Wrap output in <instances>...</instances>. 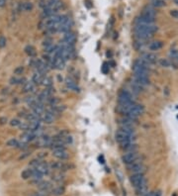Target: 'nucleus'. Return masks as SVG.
<instances>
[{
	"mask_svg": "<svg viewBox=\"0 0 178 196\" xmlns=\"http://www.w3.org/2000/svg\"><path fill=\"white\" fill-rule=\"evenodd\" d=\"M137 21L144 22V23H153L155 21V10L153 6H146L144 9L141 17L137 19Z\"/></svg>",
	"mask_w": 178,
	"mask_h": 196,
	"instance_id": "1",
	"label": "nucleus"
},
{
	"mask_svg": "<svg viewBox=\"0 0 178 196\" xmlns=\"http://www.w3.org/2000/svg\"><path fill=\"white\" fill-rule=\"evenodd\" d=\"M73 25L72 19L67 15H62L61 23L57 26V32H61V33H66L71 31V27Z\"/></svg>",
	"mask_w": 178,
	"mask_h": 196,
	"instance_id": "2",
	"label": "nucleus"
},
{
	"mask_svg": "<svg viewBox=\"0 0 178 196\" xmlns=\"http://www.w3.org/2000/svg\"><path fill=\"white\" fill-rule=\"evenodd\" d=\"M130 182L135 188L139 187V186L146 184V179L145 177V174L143 173H134L130 176Z\"/></svg>",
	"mask_w": 178,
	"mask_h": 196,
	"instance_id": "3",
	"label": "nucleus"
},
{
	"mask_svg": "<svg viewBox=\"0 0 178 196\" xmlns=\"http://www.w3.org/2000/svg\"><path fill=\"white\" fill-rule=\"evenodd\" d=\"M145 112V107L141 104H136L135 103L132 108L130 109V111L126 114V116H130L132 118H135V119H138L141 115L144 114Z\"/></svg>",
	"mask_w": 178,
	"mask_h": 196,
	"instance_id": "4",
	"label": "nucleus"
},
{
	"mask_svg": "<svg viewBox=\"0 0 178 196\" xmlns=\"http://www.w3.org/2000/svg\"><path fill=\"white\" fill-rule=\"evenodd\" d=\"M139 159V154L136 151L133 152H126L122 156V161L125 164L129 166V164L135 163Z\"/></svg>",
	"mask_w": 178,
	"mask_h": 196,
	"instance_id": "5",
	"label": "nucleus"
},
{
	"mask_svg": "<svg viewBox=\"0 0 178 196\" xmlns=\"http://www.w3.org/2000/svg\"><path fill=\"white\" fill-rule=\"evenodd\" d=\"M128 170L131 171L132 173H143L145 174L146 172V166H144V163L141 161H135V163L129 164L128 166Z\"/></svg>",
	"mask_w": 178,
	"mask_h": 196,
	"instance_id": "6",
	"label": "nucleus"
},
{
	"mask_svg": "<svg viewBox=\"0 0 178 196\" xmlns=\"http://www.w3.org/2000/svg\"><path fill=\"white\" fill-rule=\"evenodd\" d=\"M52 156H54L55 158H57V159H59V161H66V159L69 158V154L66 150V148L54 150V151H52Z\"/></svg>",
	"mask_w": 178,
	"mask_h": 196,
	"instance_id": "7",
	"label": "nucleus"
},
{
	"mask_svg": "<svg viewBox=\"0 0 178 196\" xmlns=\"http://www.w3.org/2000/svg\"><path fill=\"white\" fill-rule=\"evenodd\" d=\"M52 138H50L48 135H43L42 137H40L37 139L36 145H37L38 147H41V148H45V147L50 148V145H52Z\"/></svg>",
	"mask_w": 178,
	"mask_h": 196,
	"instance_id": "8",
	"label": "nucleus"
},
{
	"mask_svg": "<svg viewBox=\"0 0 178 196\" xmlns=\"http://www.w3.org/2000/svg\"><path fill=\"white\" fill-rule=\"evenodd\" d=\"M55 119H56V114L52 113L49 110H46L44 114L41 116V120L46 124H52L55 122Z\"/></svg>",
	"mask_w": 178,
	"mask_h": 196,
	"instance_id": "9",
	"label": "nucleus"
},
{
	"mask_svg": "<svg viewBox=\"0 0 178 196\" xmlns=\"http://www.w3.org/2000/svg\"><path fill=\"white\" fill-rule=\"evenodd\" d=\"M62 6L61 0H49L45 5L44 9H54L59 11V9Z\"/></svg>",
	"mask_w": 178,
	"mask_h": 196,
	"instance_id": "10",
	"label": "nucleus"
},
{
	"mask_svg": "<svg viewBox=\"0 0 178 196\" xmlns=\"http://www.w3.org/2000/svg\"><path fill=\"white\" fill-rule=\"evenodd\" d=\"M141 59L143 60L144 62H146L148 65L153 64L157 62V57H156V55L152 54V53H146V54L141 55Z\"/></svg>",
	"mask_w": 178,
	"mask_h": 196,
	"instance_id": "11",
	"label": "nucleus"
},
{
	"mask_svg": "<svg viewBox=\"0 0 178 196\" xmlns=\"http://www.w3.org/2000/svg\"><path fill=\"white\" fill-rule=\"evenodd\" d=\"M66 66V60H62L61 57H54V62H52V69H59V71H61V69H64Z\"/></svg>",
	"mask_w": 178,
	"mask_h": 196,
	"instance_id": "12",
	"label": "nucleus"
},
{
	"mask_svg": "<svg viewBox=\"0 0 178 196\" xmlns=\"http://www.w3.org/2000/svg\"><path fill=\"white\" fill-rule=\"evenodd\" d=\"M66 43L69 44V45H74L76 42V35L74 34L73 32H71V31H69V32H66L64 33L63 35V40Z\"/></svg>",
	"mask_w": 178,
	"mask_h": 196,
	"instance_id": "13",
	"label": "nucleus"
},
{
	"mask_svg": "<svg viewBox=\"0 0 178 196\" xmlns=\"http://www.w3.org/2000/svg\"><path fill=\"white\" fill-rule=\"evenodd\" d=\"M50 169H55V170L57 171H63L67 169L68 168V166H67L66 163H64L63 161H56V163H52L50 164Z\"/></svg>",
	"mask_w": 178,
	"mask_h": 196,
	"instance_id": "14",
	"label": "nucleus"
},
{
	"mask_svg": "<svg viewBox=\"0 0 178 196\" xmlns=\"http://www.w3.org/2000/svg\"><path fill=\"white\" fill-rule=\"evenodd\" d=\"M66 85L69 90L75 91V92H78L79 91V87L77 85V83H76L75 80H73L71 77H67L66 79Z\"/></svg>",
	"mask_w": 178,
	"mask_h": 196,
	"instance_id": "15",
	"label": "nucleus"
},
{
	"mask_svg": "<svg viewBox=\"0 0 178 196\" xmlns=\"http://www.w3.org/2000/svg\"><path fill=\"white\" fill-rule=\"evenodd\" d=\"M38 171H40L42 174H49L50 172V164L46 163H43V161H41V163L38 164L37 168H36Z\"/></svg>",
	"mask_w": 178,
	"mask_h": 196,
	"instance_id": "16",
	"label": "nucleus"
},
{
	"mask_svg": "<svg viewBox=\"0 0 178 196\" xmlns=\"http://www.w3.org/2000/svg\"><path fill=\"white\" fill-rule=\"evenodd\" d=\"M162 47H163V43L161 41H153V42H150V45H148V49L152 51V52L159 51Z\"/></svg>",
	"mask_w": 178,
	"mask_h": 196,
	"instance_id": "17",
	"label": "nucleus"
},
{
	"mask_svg": "<svg viewBox=\"0 0 178 196\" xmlns=\"http://www.w3.org/2000/svg\"><path fill=\"white\" fill-rule=\"evenodd\" d=\"M44 77H45V76H44V74L36 71L35 72H34L33 76H32V81L36 84V85H37V84H42Z\"/></svg>",
	"mask_w": 178,
	"mask_h": 196,
	"instance_id": "18",
	"label": "nucleus"
},
{
	"mask_svg": "<svg viewBox=\"0 0 178 196\" xmlns=\"http://www.w3.org/2000/svg\"><path fill=\"white\" fill-rule=\"evenodd\" d=\"M35 85H36V84L34 83L32 80H31V81H26L25 83H24V86H23V91L25 93L33 92V91L35 90Z\"/></svg>",
	"mask_w": 178,
	"mask_h": 196,
	"instance_id": "19",
	"label": "nucleus"
},
{
	"mask_svg": "<svg viewBox=\"0 0 178 196\" xmlns=\"http://www.w3.org/2000/svg\"><path fill=\"white\" fill-rule=\"evenodd\" d=\"M54 195L56 196H61L64 193V187L63 186H61V184H57V185H54L52 186V192Z\"/></svg>",
	"mask_w": 178,
	"mask_h": 196,
	"instance_id": "20",
	"label": "nucleus"
},
{
	"mask_svg": "<svg viewBox=\"0 0 178 196\" xmlns=\"http://www.w3.org/2000/svg\"><path fill=\"white\" fill-rule=\"evenodd\" d=\"M33 3H31V2H23L22 4H20V10L22 11H31L33 9Z\"/></svg>",
	"mask_w": 178,
	"mask_h": 196,
	"instance_id": "21",
	"label": "nucleus"
},
{
	"mask_svg": "<svg viewBox=\"0 0 178 196\" xmlns=\"http://www.w3.org/2000/svg\"><path fill=\"white\" fill-rule=\"evenodd\" d=\"M21 176H22L23 179H29V178H32V168H27L25 170L22 171L21 173Z\"/></svg>",
	"mask_w": 178,
	"mask_h": 196,
	"instance_id": "22",
	"label": "nucleus"
},
{
	"mask_svg": "<svg viewBox=\"0 0 178 196\" xmlns=\"http://www.w3.org/2000/svg\"><path fill=\"white\" fill-rule=\"evenodd\" d=\"M42 85H44L46 88H50L52 85V79L50 76H45L44 79H43Z\"/></svg>",
	"mask_w": 178,
	"mask_h": 196,
	"instance_id": "23",
	"label": "nucleus"
},
{
	"mask_svg": "<svg viewBox=\"0 0 178 196\" xmlns=\"http://www.w3.org/2000/svg\"><path fill=\"white\" fill-rule=\"evenodd\" d=\"M25 53L31 57H33L36 55V50L34 49L33 46H27V47L25 48Z\"/></svg>",
	"mask_w": 178,
	"mask_h": 196,
	"instance_id": "24",
	"label": "nucleus"
},
{
	"mask_svg": "<svg viewBox=\"0 0 178 196\" xmlns=\"http://www.w3.org/2000/svg\"><path fill=\"white\" fill-rule=\"evenodd\" d=\"M159 64H160V66L167 69V67H170V66H171L172 62H171V60H168V59H160V60H159Z\"/></svg>",
	"mask_w": 178,
	"mask_h": 196,
	"instance_id": "25",
	"label": "nucleus"
},
{
	"mask_svg": "<svg viewBox=\"0 0 178 196\" xmlns=\"http://www.w3.org/2000/svg\"><path fill=\"white\" fill-rule=\"evenodd\" d=\"M151 5L153 7H156V8H158V7H163V6H165V1L164 0H152Z\"/></svg>",
	"mask_w": 178,
	"mask_h": 196,
	"instance_id": "26",
	"label": "nucleus"
},
{
	"mask_svg": "<svg viewBox=\"0 0 178 196\" xmlns=\"http://www.w3.org/2000/svg\"><path fill=\"white\" fill-rule=\"evenodd\" d=\"M29 127H30V124H29V122H26V121H21L20 125H19V128L24 132L29 131Z\"/></svg>",
	"mask_w": 178,
	"mask_h": 196,
	"instance_id": "27",
	"label": "nucleus"
},
{
	"mask_svg": "<svg viewBox=\"0 0 178 196\" xmlns=\"http://www.w3.org/2000/svg\"><path fill=\"white\" fill-rule=\"evenodd\" d=\"M19 142L16 139H11L9 141H7V146L8 147H14V148H18Z\"/></svg>",
	"mask_w": 178,
	"mask_h": 196,
	"instance_id": "28",
	"label": "nucleus"
},
{
	"mask_svg": "<svg viewBox=\"0 0 178 196\" xmlns=\"http://www.w3.org/2000/svg\"><path fill=\"white\" fill-rule=\"evenodd\" d=\"M177 57H178V50H176V49H172V50L169 52V57H170V59H171L172 60H174Z\"/></svg>",
	"mask_w": 178,
	"mask_h": 196,
	"instance_id": "29",
	"label": "nucleus"
},
{
	"mask_svg": "<svg viewBox=\"0 0 178 196\" xmlns=\"http://www.w3.org/2000/svg\"><path fill=\"white\" fill-rule=\"evenodd\" d=\"M41 163L39 159H32V161H30V163H29V166L32 168H37V166Z\"/></svg>",
	"mask_w": 178,
	"mask_h": 196,
	"instance_id": "30",
	"label": "nucleus"
},
{
	"mask_svg": "<svg viewBox=\"0 0 178 196\" xmlns=\"http://www.w3.org/2000/svg\"><path fill=\"white\" fill-rule=\"evenodd\" d=\"M23 72H24V67L23 66H18L14 69V74H16V75H20V74H22Z\"/></svg>",
	"mask_w": 178,
	"mask_h": 196,
	"instance_id": "31",
	"label": "nucleus"
},
{
	"mask_svg": "<svg viewBox=\"0 0 178 196\" xmlns=\"http://www.w3.org/2000/svg\"><path fill=\"white\" fill-rule=\"evenodd\" d=\"M20 123H21V121H20V120H18V119H13V120H11L10 125L12 126V127H19Z\"/></svg>",
	"mask_w": 178,
	"mask_h": 196,
	"instance_id": "32",
	"label": "nucleus"
},
{
	"mask_svg": "<svg viewBox=\"0 0 178 196\" xmlns=\"http://www.w3.org/2000/svg\"><path fill=\"white\" fill-rule=\"evenodd\" d=\"M108 71H109V64L104 62V64H103V66H102V72L103 73H108Z\"/></svg>",
	"mask_w": 178,
	"mask_h": 196,
	"instance_id": "33",
	"label": "nucleus"
},
{
	"mask_svg": "<svg viewBox=\"0 0 178 196\" xmlns=\"http://www.w3.org/2000/svg\"><path fill=\"white\" fill-rule=\"evenodd\" d=\"M6 46V39L4 37H0V49H3Z\"/></svg>",
	"mask_w": 178,
	"mask_h": 196,
	"instance_id": "34",
	"label": "nucleus"
},
{
	"mask_svg": "<svg viewBox=\"0 0 178 196\" xmlns=\"http://www.w3.org/2000/svg\"><path fill=\"white\" fill-rule=\"evenodd\" d=\"M170 15H171V16L173 17V18L178 19V10H177V9L171 10V11H170Z\"/></svg>",
	"mask_w": 178,
	"mask_h": 196,
	"instance_id": "35",
	"label": "nucleus"
},
{
	"mask_svg": "<svg viewBox=\"0 0 178 196\" xmlns=\"http://www.w3.org/2000/svg\"><path fill=\"white\" fill-rule=\"evenodd\" d=\"M32 196H47V195H46L44 192L40 191V192H35V193H33Z\"/></svg>",
	"mask_w": 178,
	"mask_h": 196,
	"instance_id": "36",
	"label": "nucleus"
},
{
	"mask_svg": "<svg viewBox=\"0 0 178 196\" xmlns=\"http://www.w3.org/2000/svg\"><path fill=\"white\" fill-rule=\"evenodd\" d=\"M7 122V119L4 117H1L0 118V124H5V123Z\"/></svg>",
	"mask_w": 178,
	"mask_h": 196,
	"instance_id": "37",
	"label": "nucleus"
},
{
	"mask_svg": "<svg viewBox=\"0 0 178 196\" xmlns=\"http://www.w3.org/2000/svg\"><path fill=\"white\" fill-rule=\"evenodd\" d=\"M153 196H162V193H161V191L160 190H157V191H155V195Z\"/></svg>",
	"mask_w": 178,
	"mask_h": 196,
	"instance_id": "38",
	"label": "nucleus"
},
{
	"mask_svg": "<svg viewBox=\"0 0 178 196\" xmlns=\"http://www.w3.org/2000/svg\"><path fill=\"white\" fill-rule=\"evenodd\" d=\"M6 4V0H0V7H4Z\"/></svg>",
	"mask_w": 178,
	"mask_h": 196,
	"instance_id": "39",
	"label": "nucleus"
},
{
	"mask_svg": "<svg viewBox=\"0 0 178 196\" xmlns=\"http://www.w3.org/2000/svg\"><path fill=\"white\" fill-rule=\"evenodd\" d=\"M173 2H174L176 5H178V0H173Z\"/></svg>",
	"mask_w": 178,
	"mask_h": 196,
	"instance_id": "40",
	"label": "nucleus"
}]
</instances>
